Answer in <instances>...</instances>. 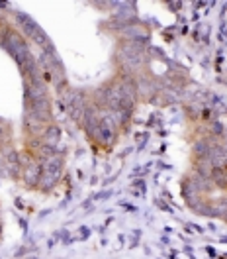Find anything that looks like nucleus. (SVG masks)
<instances>
[{"label":"nucleus","mask_w":227,"mask_h":259,"mask_svg":"<svg viewBox=\"0 0 227 259\" xmlns=\"http://www.w3.org/2000/svg\"><path fill=\"white\" fill-rule=\"evenodd\" d=\"M59 140H61V134H59V130L57 128L47 126L45 132L41 134V144H43V146H47V147H53V149H55V146L59 144Z\"/></svg>","instance_id":"nucleus-1"}]
</instances>
